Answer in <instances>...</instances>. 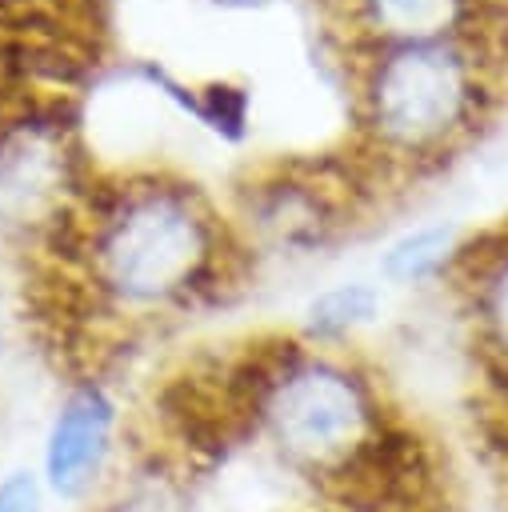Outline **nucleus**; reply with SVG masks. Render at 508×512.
<instances>
[{
  "mask_svg": "<svg viewBox=\"0 0 508 512\" xmlns=\"http://www.w3.org/2000/svg\"><path fill=\"white\" fill-rule=\"evenodd\" d=\"M200 480L156 448H132L104 496L84 512H204Z\"/></svg>",
  "mask_w": 508,
  "mask_h": 512,
  "instance_id": "obj_5",
  "label": "nucleus"
},
{
  "mask_svg": "<svg viewBox=\"0 0 508 512\" xmlns=\"http://www.w3.org/2000/svg\"><path fill=\"white\" fill-rule=\"evenodd\" d=\"M124 408L100 376L72 380L48 412L40 432L36 472L56 504L92 508L128 460Z\"/></svg>",
  "mask_w": 508,
  "mask_h": 512,
  "instance_id": "obj_3",
  "label": "nucleus"
},
{
  "mask_svg": "<svg viewBox=\"0 0 508 512\" xmlns=\"http://www.w3.org/2000/svg\"><path fill=\"white\" fill-rule=\"evenodd\" d=\"M52 496L36 472V464L0 468V512H52Z\"/></svg>",
  "mask_w": 508,
  "mask_h": 512,
  "instance_id": "obj_10",
  "label": "nucleus"
},
{
  "mask_svg": "<svg viewBox=\"0 0 508 512\" xmlns=\"http://www.w3.org/2000/svg\"><path fill=\"white\" fill-rule=\"evenodd\" d=\"M504 468H508V444H504Z\"/></svg>",
  "mask_w": 508,
  "mask_h": 512,
  "instance_id": "obj_12",
  "label": "nucleus"
},
{
  "mask_svg": "<svg viewBox=\"0 0 508 512\" xmlns=\"http://www.w3.org/2000/svg\"><path fill=\"white\" fill-rule=\"evenodd\" d=\"M452 256H456V228L432 224V228H416L392 240L380 256V272L388 284H424L440 276Z\"/></svg>",
  "mask_w": 508,
  "mask_h": 512,
  "instance_id": "obj_7",
  "label": "nucleus"
},
{
  "mask_svg": "<svg viewBox=\"0 0 508 512\" xmlns=\"http://www.w3.org/2000/svg\"><path fill=\"white\" fill-rule=\"evenodd\" d=\"M244 448H260L328 512H412L432 476L348 348L300 336L252 344L224 368Z\"/></svg>",
  "mask_w": 508,
  "mask_h": 512,
  "instance_id": "obj_1",
  "label": "nucleus"
},
{
  "mask_svg": "<svg viewBox=\"0 0 508 512\" xmlns=\"http://www.w3.org/2000/svg\"><path fill=\"white\" fill-rule=\"evenodd\" d=\"M316 512H328V508H316Z\"/></svg>",
  "mask_w": 508,
  "mask_h": 512,
  "instance_id": "obj_13",
  "label": "nucleus"
},
{
  "mask_svg": "<svg viewBox=\"0 0 508 512\" xmlns=\"http://www.w3.org/2000/svg\"><path fill=\"white\" fill-rule=\"evenodd\" d=\"M72 244L92 296L124 320L216 300L236 252L212 208L196 192L168 184L124 188Z\"/></svg>",
  "mask_w": 508,
  "mask_h": 512,
  "instance_id": "obj_2",
  "label": "nucleus"
},
{
  "mask_svg": "<svg viewBox=\"0 0 508 512\" xmlns=\"http://www.w3.org/2000/svg\"><path fill=\"white\" fill-rule=\"evenodd\" d=\"M4 336H8V316H4V304H0V356H4Z\"/></svg>",
  "mask_w": 508,
  "mask_h": 512,
  "instance_id": "obj_11",
  "label": "nucleus"
},
{
  "mask_svg": "<svg viewBox=\"0 0 508 512\" xmlns=\"http://www.w3.org/2000/svg\"><path fill=\"white\" fill-rule=\"evenodd\" d=\"M460 12V0H368V16L384 36L404 44L436 40Z\"/></svg>",
  "mask_w": 508,
  "mask_h": 512,
  "instance_id": "obj_8",
  "label": "nucleus"
},
{
  "mask_svg": "<svg viewBox=\"0 0 508 512\" xmlns=\"http://www.w3.org/2000/svg\"><path fill=\"white\" fill-rule=\"evenodd\" d=\"M468 104L464 60L440 44H400L388 52L368 84V116L396 148H428L456 128Z\"/></svg>",
  "mask_w": 508,
  "mask_h": 512,
  "instance_id": "obj_4",
  "label": "nucleus"
},
{
  "mask_svg": "<svg viewBox=\"0 0 508 512\" xmlns=\"http://www.w3.org/2000/svg\"><path fill=\"white\" fill-rule=\"evenodd\" d=\"M380 316V292L368 280H344L332 288H320L300 324V340L316 348H348V340L368 328Z\"/></svg>",
  "mask_w": 508,
  "mask_h": 512,
  "instance_id": "obj_6",
  "label": "nucleus"
},
{
  "mask_svg": "<svg viewBox=\"0 0 508 512\" xmlns=\"http://www.w3.org/2000/svg\"><path fill=\"white\" fill-rule=\"evenodd\" d=\"M472 312L484 332V344L508 364V248L496 252L472 284Z\"/></svg>",
  "mask_w": 508,
  "mask_h": 512,
  "instance_id": "obj_9",
  "label": "nucleus"
}]
</instances>
